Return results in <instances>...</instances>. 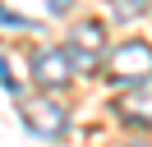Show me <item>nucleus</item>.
Returning <instances> with one entry per match:
<instances>
[{
	"label": "nucleus",
	"mask_w": 152,
	"mask_h": 147,
	"mask_svg": "<svg viewBox=\"0 0 152 147\" xmlns=\"http://www.w3.org/2000/svg\"><path fill=\"white\" fill-rule=\"evenodd\" d=\"M102 74L115 83V87H138V83H152V46H148V41H120L115 51H106Z\"/></svg>",
	"instance_id": "1"
},
{
	"label": "nucleus",
	"mask_w": 152,
	"mask_h": 147,
	"mask_svg": "<svg viewBox=\"0 0 152 147\" xmlns=\"http://www.w3.org/2000/svg\"><path fill=\"white\" fill-rule=\"evenodd\" d=\"M19 115H23V124H28V133H37L42 143H60V138L69 133V110L60 106V101H51V97L23 101Z\"/></svg>",
	"instance_id": "2"
},
{
	"label": "nucleus",
	"mask_w": 152,
	"mask_h": 147,
	"mask_svg": "<svg viewBox=\"0 0 152 147\" xmlns=\"http://www.w3.org/2000/svg\"><path fill=\"white\" fill-rule=\"evenodd\" d=\"M65 51H69V60H74V69H97V64L106 60V28L97 23V18H83L78 28H69Z\"/></svg>",
	"instance_id": "3"
},
{
	"label": "nucleus",
	"mask_w": 152,
	"mask_h": 147,
	"mask_svg": "<svg viewBox=\"0 0 152 147\" xmlns=\"http://www.w3.org/2000/svg\"><path fill=\"white\" fill-rule=\"evenodd\" d=\"M32 78H37L42 92H60L74 83V60H69V51H32Z\"/></svg>",
	"instance_id": "4"
},
{
	"label": "nucleus",
	"mask_w": 152,
	"mask_h": 147,
	"mask_svg": "<svg viewBox=\"0 0 152 147\" xmlns=\"http://www.w3.org/2000/svg\"><path fill=\"white\" fill-rule=\"evenodd\" d=\"M111 110H115V119L129 124V129H152V83H138V87L120 92V97L111 101Z\"/></svg>",
	"instance_id": "5"
},
{
	"label": "nucleus",
	"mask_w": 152,
	"mask_h": 147,
	"mask_svg": "<svg viewBox=\"0 0 152 147\" xmlns=\"http://www.w3.org/2000/svg\"><path fill=\"white\" fill-rule=\"evenodd\" d=\"M106 9H111L115 23H129V18H143L152 5H148V0H106Z\"/></svg>",
	"instance_id": "6"
},
{
	"label": "nucleus",
	"mask_w": 152,
	"mask_h": 147,
	"mask_svg": "<svg viewBox=\"0 0 152 147\" xmlns=\"http://www.w3.org/2000/svg\"><path fill=\"white\" fill-rule=\"evenodd\" d=\"M0 28H19V32H32L37 23H32V18H23V14H14V9H5V5H0Z\"/></svg>",
	"instance_id": "7"
},
{
	"label": "nucleus",
	"mask_w": 152,
	"mask_h": 147,
	"mask_svg": "<svg viewBox=\"0 0 152 147\" xmlns=\"http://www.w3.org/2000/svg\"><path fill=\"white\" fill-rule=\"evenodd\" d=\"M0 87L5 92H19V83H14V74H10V60L0 55Z\"/></svg>",
	"instance_id": "8"
},
{
	"label": "nucleus",
	"mask_w": 152,
	"mask_h": 147,
	"mask_svg": "<svg viewBox=\"0 0 152 147\" xmlns=\"http://www.w3.org/2000/svg\"><path fill=\"white\" fill-rule=\"evenodd\" d=\"M69 5H74V0H46V9H51V14H69Z\"/></svg>",
	"instance_id": "9"
},
{
	"label": "nucleus",
	"mask_w": 152,
	"mask_h": 147,
	"mask_svg": "<svg viewBox=\"0 0 152 147\" xmlns=\"http://www.w3.org/2000/svg\"><path fill=\"white\" fill-rule=\"evenodd\" d=\"M129 147H152V143H129Z\"/></svg>",
	"instance_id": "10"
}]
</instances>
